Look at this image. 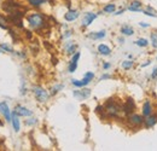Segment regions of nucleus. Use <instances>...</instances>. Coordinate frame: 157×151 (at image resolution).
Segmentation results:
<instances>
[{"label": "nucleus", "mask_w": 157, "mask_h": 151, "mask_svg": "<svg viewBox=\"0 0 157 151\" xmlns=\"http://www.w3.org/2000/svg\"><path fill=\"white\" fill-rule=\"evenodd\" d=\"M0 27L4 28V29H7V19L1 15H0Z\"/></svg>", "instance_id": "24"}, {"label": "nucleus", "mask_w": 157, "mask_h": 151, "mask_svg": "<svg viewBox=\"0 0 157 151\" xmlns=\"http://www.w3.org/2000/svg\"><path fill=\"white\" fill-rule=\"evenodd\" d=\"M71 33H73L71 30H67V32H65V34H64V38H69V37L71 35Z\"/></svg>", "instance_id": "34"}, {"label": "nucleus", "mask_w": 157, "mask_h": 151, "mask_svg": "<svg viewBox=\"0 0 157 151\" xmlns=\"http://www.w3.org/2000/svg\"><path fill=\"white\" fill-rule=\"evenodd\" d=\"M11 122H12V127L15 130V132H20L21 130V123L20 120H18V115L15 113H12V117H11Z\"/></svg>", "instance_id": "11"}, {"label": "nucleus", "mask_w": 157, "mask_h": 151, "mask_svg": "<svg viewBox=\"0 0 157 151\" xmlns=\"http://www.w3.org/2000/svg\"><path fill=\"white\" fill-rule=\"evenodd\" d=\"M80 52H76L74 56H73V58H71V62H74V63H78V60L80 59Z\"/></svg>", "instance_id": "30"}, {"label": "nucleus", "mask_w": 157, "mask_h": 151, "mask_svg": "<svg viewBox=\"0 0 157 151\" xmlns=\"http://www.w3.org/2000/svg\"><path fill=\"white\" fill-rule=\"evenodd\" d=\"M113 99H110L109 102H108V104H106V106H105V113L108 114L110 117H117L120 113L123 110L120 105H117L116 103H114V102H111Z\"/></svg>", "instance_id": "2"}, {"label": "nucleus", "mask_w": 157, "mask_h": 151, "mask_svg": "<svg viewBox=\"0 0 157 151\" xmlns=\"http://www.w3.org/2000/svg\"><path fill=\"white\" fill-rule=\"evenodd\" d=\"M78 68V63H74V62H70L69 64V73H74Z\"/></svg>", "instance_id": "29"}, {"label": "nucleus", "mask_w": 157, "mask_h": 151, "mask_svg": "<svg viewBox=\"0 0 157 151\" xmlns=\"http://www.w3.org/2000/svg\"><path fill=\"white\" fill-rule=\"evenodd\" d=\"M151 79H152V80H156L157 79V67L154 69V72L151 73Z\"/></svg>", "instance_id": "31"}, {"label": "nucleus", "mask_w": 157, "mask_h": 151, "mask_svg": "<svg viewBox=\"0 0 157 151\" xmlns=\"http://www.w3.org/2000/svg\"><path fill=\"white\" fill-rule=\"evenodd\" d=\"M136 44H137L138 46H140V47H146L149 45V41L146 39H139V40L136 41Z\"/></svg>", "instance_id": "21"}, {"label": "nucleus", "mask_w": 157, "mask_h": 151, "mask_svg": "<svg viewBox=\"0 0 157 151\" xmlns=\"http://www.w3.org/2000/svg\"><path fill=\"white\" fill-rule=\"evenodd\" d=\"M122 109H123V113L128 114V115L132 114L134 111V109H136V103H134V100H133L132 98H128V99L126 100V103L123 104Z\"/></svg>", "instance_id": "6"}, {"label": "nucleus", "mask_w": 157, "mask_h": 151, "mask_svg": "<svg viewBox=\"0 0 157 151\" xmlns=\"http://www.w3.org/2000/svg\"><path fill=\"white\" fill-rule=\"evenodd\" d=\"M121 33L123 34V35H133L134 34V30H133V28L132 27H129V25H123V27H121Z\"/></svg>", "instance_id": "17"}, {"label": "nucleus", "mask_w": 157, "mask_h": 151, "mask_svg": "<svg viewBox=\"0 0 157 151\" xmlns=\"http://www.w3.org/2000/svg\"><path fill=\"white\" fill-rule=\"evenodd\" d=\"M103 68H104V69H109V68H110V64H109V63H105V64L103 65Z\"/></svg>", "instance_id": "35"}, {"label": "nucleus", "mask_w": 157, "mask_h": 151, "mask_svg": "<svg viewBox=\"0 0 157 151\" xmlns=\"http://www.w3.org/2000/svg\"><path fill=\"white\" fill-rule=\"evenodd\" d=\"M93 77H94V74H93L92 72H87L85 77H83L82 80L73 79V80H71V83H73L74 86H76V87H85V86H87V85L93 80Z\"/></svg>", "instance_id": "3"}, {"label": "nucleus", "mask_w": 157, "mask_h": 151, "mask_svg": "<svg viewBox=\"0 0 157 151\" xmlns=\"http://www.w3.org/2000/svg\"><path fill=\"white\" fill-rule=\"evenodd\" d=\"M1 125H2V123H1V121H0V126H1Z\"/></svg>", "instance_id": "39"}, {"label": "nucleus", "mask_w": 157, "mask_h": 151, "mask_svg": "<svg viewBox=\"0 0 157 151\" xmlns=\"http://www.w3.org/2000/svg\"><path fill=\"white\" fill-rule=\"evenodd\" d=\"M33 92H34V95H35L36 100H39L40 103L47 102V99H48V93H47V91L44 90L42 87H40V86L34 87V88H33Z\"/></svg>", "instance_id": "5"}, {"label": "nucleus", "mask_w": 157, "mask_h": 151, "mask_svg": "<svg viewBox=\"0 0 157 151\" xmlns=\"http://www.w3.org/2000/svg\"><path fill=\"white\" fill-rule=\"evenodd\" d=\"M96 18H97V15H96V14H92V12L85 14L83 19H82V27H88Z\"/></svg>", "instance_id": "8"}, {"label": "nucleus", "mask_w": 157, "mask_h": 151, "mask_svg": "<svg viewBox=\"0 0 157 151\" xmlns=\"http://www.w3.org/2000/svg\"><path fill=\"white\" fill-rule=\"evenodd\" d=\"M144 14H145V15H147V16H152V17H157V15L155 14V12H154V10H152V9L150 7V6H147V9H146V10L144 11Z\"/></svg>", "instance_id": "26"}, {"label": "nucleus", "mask_w": 157, "mask_h": 151, "mask_svg": "<svg viewBox=\"0 0 157 151\" xmlns=\"http://www.w3.org/2000/svg\"><path fill=\"white\" fill-rule=\"evenodd\" d=\"M105 35H106L105 30H100V32H96V33H91V34H88V38L90 39H103V38H105Z\"/></svg>", "instance_id": "18"}, {"label": "nucleus", "mask_w": 157, "mask_h": 151, "mask_svg": "<svg viewBox=\"0 0 157 151\" xmlns=\"http://www.w3.org/2000/svg\"><path fill=\"white\" fill-rule=\"evenodd\" d=\"M90 95H91L90 90H82V91H75L74 92V95L80 98V99H85V98H87Z\"/></svg>", "instance_id": "16"}, {"label": "nucleus", "mask_w": 157, "mask_h": 151, "mask_svg": "<svg viewBox=\"0 0 157 151\" xmlns=\"http://www.w3.org/2000/svg\"><path fill=\"white\" fill-rule=\"evenodd\" d=\"M27 21L30 25V28L38 30V29H41L44 25H45V18L42 15L40 14H32L27 17Z\"/></svg>", "instance_id": "1"}, {"label": "nucleus", "mask_w": 157, "mask_h": 151, "mask_svg": "<svg viewBox=\"0 0 157 151\" xmlns=\"http://www.w3.org/2000/svg\"><path fill=\"white\" fill-rule=\"evenodd\" d=\"M63 87H64L63 85H57V86H53V87H52V90H51V95H57V93H58V92L62 90V88H63Z\"/></svg>", "instance_id": "25"}, {"label": "nucleus", "mask_w": 157, "mask_h": 151, "mask_svg": "<svg viewBox=\"0 0 157 151\" xmlns=\"http://www.w3.org/2000/svg\"><path fill=\"white\" fill-rule=\"evenodd\" d=\"M141 113H143V116H145V117L152 114V105H151L150 100H145V103L143 105V111Z\"/></svg>", "instance_id": "12"}, {"label": "nucleus", "mask_w": 157, "mask_h": 151, "mask_svg": "<svg viewBox=\"0 0 157 151\" xmlns=\"http://www.w3.org/2000/svg\"><path fill=\"white\" fill-rule=\"evenodd\" d=\"M121 14H123V10H121V11H118V12H116L115 15H121Z\"/></svg>", "instance_id": "38"}, {"label": "nucleus", "mask_w": 157, "mask_h": 151, "mask_svg": "<svg viewBox=\"0 0 157 151\" xmlns=\"http://www.w3.org/2000/svg\"><path fill=\"white\" fill-rule=\"evenodd\" d=\"M149 64H150V60H147V62H146V63H145V64H143V65H141V67H143V68H144V67H146V65H149Z\"/></svg>", "instance_id": "37"}, {"label": "nucleus", "mask_w": 157, "mask_h": 151, "mask_svg": "<svg viewBox=\"0 0 157 151\" xmlns=\"http://www.w3.org/2000/svg\"><path fill=\"white\" fill-rule=\"evenodd\" d=\"M28 1H29V4L32 6H40L44 2H46V0H28Z\"/></svg>", "instance_id": "23"}, {"label": "nucleus", "mask_w": 157, "mask_h": 151, "mask_svg": "<svg viewBox=\"0 0 157 151\" xmlns=\"http://www.w3.org/2000/svg\"><path fill=\"white\" fill-rule=\"evenodd\" d=\"M78 17V12L76 10H69L65 14V16H64L65 21H68V22H73V21H75Z\"/></svg>", "instance_id": "13"}, {"label": "nucleus", "mask_w": 157, "mask_h": 151, "mask_svg": "<svg viewBox=\"0 0 157 151\" xmlns=\"http://www.w3.org/2000/svg\"><path fill=\"white\" fill-rule=\"evenodd\" d=\"M0 48L4 50V51H6V52H13L12 47H10L7 44H1V45H0Z\"/></svg>", "instance_id": "27"}, {"label": "nucleus", "mask_w": 157, "mask_h": 151, "mask_svg": "<svg viewBox=\"0 0 157 151\" xmlns=\"http://www.w3.org/2000/svg\"><path fill=\"white\" fill-rule=\"evenodd\" d=\"M105 79H110V75H103L100 77V80H105Z\"/></svg>", "instance_id": "36"}, {"label": "nucleus", "mask_w": 157, "mask_h": 151, "mask_svg": "<svg viewBox=\"0 0 157 151\" xmlns=\"http://www.w3.org/2000/svg\"><path fill=\"white\" fill-rule=\"evenodd\" d=\"M0 113L4 115V117H5V120L6 121H11V117H12V114L10 113V109H9V105L5 103V102H2V103H0Z\"/></svg>", "instance_id": "7"}, {"label": "nucleus", "mask_w": 157, "mask_h": 151, "mask_svg": "<svg viewBox=\"0 0 157 151\" xmlns=\"http://www.w3.org/2000/svg\"><path fill=\"white\" fill-rule=\"evenodd\" d=\"M132 67H133V62H132V60H124V62H122V68H123V69L128 70V69H131Z\"/></svg>", "instance_id": "22"}, {"label": "nucleus", "mask_w": 157, "mask_h": 151, "mask_svg": "<svg viewBox=\"0 0 157 151\" xmlns=\"http://www.w3.org/2000/svg\"><path fill=\"white\" fill-rule=\"evenodd\" d=\"M98 52L100 53V55H103V56H109V55L111 53V50H110L109 46L101 44V45H99L98 46Z\"/></svg>", "instance_id": "14"}, {"label": "nucleus", "mask_w": 157, "mask_h": 151, "mask_svg": "<svg viewBox=\"0 0 157 151\" xmlns=\"http://www.w3.org/2000/svg\"><path fill=\"white\" fill-rule=\"evenodd\" d=\"M139 24H140V27H144V28H149V27H150V24H147V23H145V22H140Z\"/></svg>", "instance_id": "33"}, {"label": "nucleus", "mask_w": 157, "mask_h": 151, "mask_svg": "<svg viewBox=\"0 0 157 151\" xmlns=\"http://www.w3.org/2000/svg\"><path fill=\"white\" fill-rule=\"evenodd\" d=\"M128 10L129 11H141V2L140 1H132L128 6Z\"/></svg>", "instance_id": "15"}, {"label": "nucleus", "mask_w": 157, "mask_h": 151, "mask_svg": "<svg viewBox=\"0 0 157 151\" xmlns=\"http://www.w3.org/2000/svg\"><path fill=\"white\" fill-rule=\"evenodd\" d=\"M75 50H76V45L75 44H73V42L67 44V53L68 55H74Z\"/></svg>", "instance_id": "19"}, {"label": "nucleus", "mask_w": 157, "mask_h": 151, "mask_svg": "<svg viewBox=\"0 0 157 151\" xmlns=\"http://www.w3.org/2000/svg\"><path fill=\"white\" fill-rule=\"evenodd\" d=\"M128 123H129V126L131 127H140L143 123H144V117L141 116V115H138V114H129L128 115Z\"/></svg>", "instance_id": "4"}, {"label": "nucleus", "mask_w": 157, "mask_h": 151, "mask_svg": "<svg viewBox=\"0 0 157 151\" xmlns=\"http://www.w3.org/2000/svg\"><path fill=\"white\" fill-rule=\"evenodd\" d=\"M0 53H1V48H0Z\"/></svg>", "instance_id": "40"}, {"label": "nucleus", "mask_w": 157, "mask_h": 151, "mask_svg": "<svg viewBox=\"0 0 157 151\" xmlns=\"http://www.w3.org/2000/svg\"><path fill=\"white\" fill-rule=\"evenodd\" d=\"M151 44H152V46L157 48V33H152L151 34Z\"/></svg>", "instance_id": "28"}, {"label": "nucleus", "mask_w": 157, "mask_h": 151, "mask_svg": "<svg viewBox=\"0 0 157 151\" xmlns=\"http://www.w3.org/2000/svg\"><path fill=\"white\" fill-rule=\"evenodd\" d=\"M36 123V120L35 118H30L29 121H27V125H35Z\"/></svg>", "instance_id": "32"}, {"label": "nucleus", "mask_w": 157, "mask_h": 151, "mask_svg": "<svg viewBox=\"0 0 157 151\" xmlns=\"http://www.w3.org/2000/svg\"><path fill=\"white\" fill-rule=\"evenodd\" d=\"M156 123H157V115H154V114L146 116V118L144 120V125H145L146 128H151V127H154Z\"/></svg>", "instance_id": "9"}, {"label": "nucleus", "mask_w": 157, "mask_h": 151, "mask_svg": "<svg viewBox=\"0 0 157 151\" xmlns=\"http://www.w3.org/2000/svg\"><path fill=\"white\" fill-rule=\"evenodd\" d=\"M104 12H108V14H113L115 11V5L114 4H108L106 6H104Z\"/></svg>", "instance_id": "20"}, {"label": "nucleus", "mask_w": 157, "mask_h": 151, "mask_svg": "<svg viewBox=\"0 0 157 151\" xmlns=\"http://www.w3.org/2000/svg\"><path fill=\"white\" fill-rule=\"evenodd\" d=\"M15 111L16 114L18 115V116H23V117H27V116H32V110H29V109H27V108H24V106H22V105H17L16 106V109H15Z\"/></svg>", "instance_id": "10"}]
</instances>
